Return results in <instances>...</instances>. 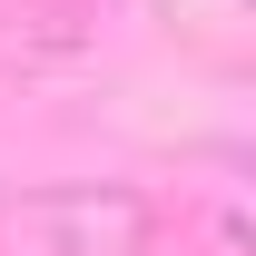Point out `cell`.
<instances>
[{
  "instance_id": "cell-1",
  "label": "cell",
  "mask_w": 256,
  "mask_h": 256,
  "mask_svg": "<svg viewBox=\"0 0 256 256\" xmlns=\"http://www.w3.org/2000/svg\"><path fill=\"white\" fill-rule=\"evenodd\" d=\"M158 197L128 178H60L0 207V246L20 256H148L158 246Z\"/></svg>"
}]
</instances>
